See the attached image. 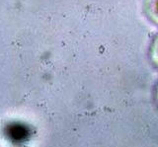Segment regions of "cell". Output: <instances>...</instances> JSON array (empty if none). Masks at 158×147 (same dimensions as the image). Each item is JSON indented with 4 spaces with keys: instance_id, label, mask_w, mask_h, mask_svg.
Here are the masks:
<instances>
[{
    "instance_id": "1",
    "label": "cell",
    "mask_w": 158,
    "mask_h": 147,
    "mask_svg": "<svg viewBox=\"0 0 158 147\" xmlns=\"http://www.w3.org/2000/svg\"><path fill=\"white\" fill-rule=\"evenodd\" d=\"M153 10H154L155 15L158 17V0H154L153 2Z\"/></svg>"
}]
</instances>
